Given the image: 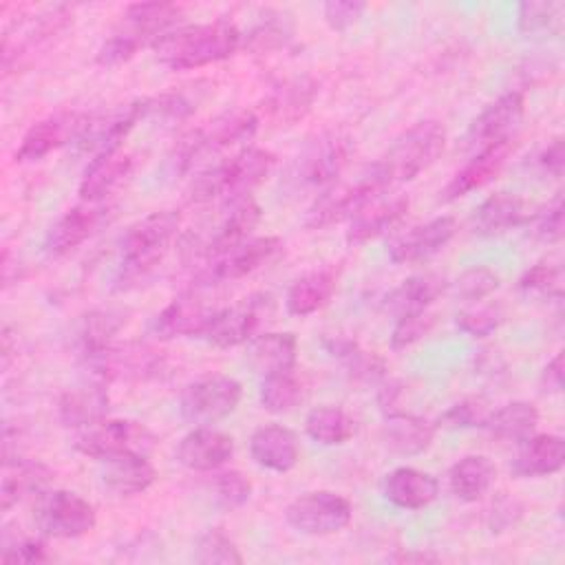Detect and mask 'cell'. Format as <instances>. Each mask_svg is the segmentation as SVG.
Returning a JSON list of instances; mask_svg holds the SVG:
<instances>
[{
    "label": "cell",
    "instance_id": "obj_50",
    "mask_svg": "<svg viewBox=\"0 0 565 565\" xmlns=\"http://www.w3.org/2000/svg\"><path fill=\"white\" fill-rule=\"evenodd\" d=\"M501 285V276L499 271H494L488 265H475L463 269L457 280H455V294L457 298H461L463 302L472 305V302H481L486 300L490 294H494Z\"/></svg>",
    "mask_w": 565,
    "mask_h": 565
},
{
    "label": "cell",
    "instance_id": "obj_2",
    "mask_svg": "<svg viewBox=\"0 0 565 565\" xmlns=\"http://www.w3.org/2000/svg\"><path fill=\"white\" fill-rule=\"evenodd\" d=\"M181 216L177 210H157L135 221L121 236V287L146 280L152 269L161 263L168 247L177 238Z\"/></svg>",
    "mask_w": 565,
    "mask_h": 565
},
{
    "label": "cell",
    "instance_id": "obj_1",
    "mask_svg": "<svg viewBox=\"0 0 565 565\" xmlns=\"http://www.w3.org/2000/svg\"><path fill=\"white\" fill-rule=\"evenodd\" d=\"M241 31L230 20L177 26L163 33L154 44V57L172 71H192L216 64L234 55L241 46Z\"/></svg>",
    "mask_w": 565,
    "mask_h": 565
},
{
    "label": "cell",
    "instance_id": "obj_61",
    "mask_svg": "<svg viewBox=\"0 0 565 565\" xmlns=\"http://www.w3.org/2000/svg\"><path fill=\"white\" fill-rule=\"evenodd\" d=\"M536 166L543 174L561 179L563 168H565V150H563V139L556 137L552 139L539 154H536Z\"/></svg>",
    "mask_w": 565,
    "mask_h": 565
},
{
    "label": "cell",
    "instance_id": "obj_52",
    "mask_svg": "<svg viewBox=\"0 0 565 565\" xmlns=\"http://www.w3.org/2000/svg\"><path fill=\"white\" fill-rule=\"evenodd\" d=\"M490 404L483 397H463L448 406L439 415V426L452 428V430H463V428H486L490 419Z\"/></svg>",
    "mask_w": 565,
    "mask_h": 565
},
{
    "label": "cell",
    "instance_id": "obj_26",
    "mask_svg": "<svg viewBox=\"0 0 565 565\" xmlns=\"http://www.w3.org/2000/svg\"><path fill=\"white\" fill-rule=\"evenodd\" d=\"M512 141L514 139L481 148L461 170H457L452 174V179L441 190V199L444 201H457V199L483 188L486 183H490L501 172V168L505 166V161H508V157L514 148Z\"/></svg>",
    "mask_w": 565,
    "mask_h": 565
},
{
    "label": "cell",
    "instance_id": "obj_8",
    "mask_svg": "<svg viewBox=\"0 0 565 565\" xmlns=\"http://www.w3.org/2000/svg\"><path fill=\"white\" fill-rule=\"evenodd\" d=\"M285 252V243L278 236H249L210 258H205L196 271V287H214L245 278L260 267L278 260Z\"/></svg>",
    "mask_w": 565,
    "mask_h": 565
},
{
    "label": "cell",
    "instance_id": "obj_38",
    "mask_svg": "<svg viewBox=\"0 0 565 565\" xmlns=\"http://www.w3.org/2000/svg\"><path fill=\"white\" fill-rule=\"evenodd\" d=\"M497 468L486 455H463L448 470V488L450 492L466 503L479 501L494 483Z\"/></svg>",
    "mask_w": 565,
    "mask_h": 565
},
{
    "label": "cell",
    "instance_id": "obj_45",
    "mask_svg": "<svg viewBox=\"0 0 565 565\" xmlns=\"http://www.w3.org/2000/svg\"><path fill=\"white\" fill-rule=\"evenodd\" d=\"M565 4L558 0H525L516 9V26L523 35L554 33L563 24Z\"/></svg>",
    "mask_w": 565,
    "mask_h": 565
},
{
    "label": "cell",
    "instance_id": "obj_49",
    "mask_svg": "<svg viewBox=\"0 0 565 565\" xmlns=\"http://www.w3.org/2000/svg\"><path fill=\"white\" fill-rule=\"evenodd\" d=\"M503 322V311L494 302H472L466 309L457 311L455 324L470 338H488Z\"/></svg>",
    "mask_w": 565,
    "mask_h": 565
},
{
    "label": "cell",
    "instance_id": "obj_20",
    "mask_svg": "<svg viewBox=\"0 0 565 565\" xmlns=\"http://www.w3.org/2000/svg\"><path fill=\"white\" fill-rule=\"evenodd\" d=\"M457 234V221L452 216H437L422 225H415L386 245V254L395 265H411L428 260L439 254Z\"/></svg>",
    "mask_w": 565,
    "mask_h": 565
},
{
    "label": "cell",
    "instance_id": "obj_54",
    "mask_svg": "<svg viewBox=\"0 0 565 565\" xmlns=\"http://www.w3.org/2000/svg\"><path fill=\"white\" fill-rule=\"evenodd\" d=\"M530 234L539 243H558L563 238V196L556 194L536 214L527 216Z\"/></svg>",
    "mask_w": 565,
    "mask_h": 565
},
{
    "label": "cell",
    "instance_id": "obj_60",
    "mask_svg": "<svg viewBox=\"0 0 565 565\" xmlns=\"http://www.w3.org/2000/svg\"><path fill=\"white\" fill-rule=\"evenodd\" d=\"M523 516V505L514 497H499L488 514V525L492 532H503L512 527Z\"/></svg>",
    "mask_w": 565,
    "mask_h": 565
},
{
    "label": "cell",
    "instance_id": "obj_23",
    "mask_svg": "<svg viewBox=\"0 0 565 565\" xmlns=\"http://www.w3.org/2000/svg\"><path fill=\"white\" fill-rule=\"evenodd\" d=\"M232 435L212 426H194L190 433L181 437L174 450L177 461L192 472H214L221 466H225L232 459Z\"/></svg>",
    "mask_w": 565,
    "mask_h": 565
},
{
    "label": "cell",
    "instance_id": "obj_13",
    "mask_svg": "<svg viewBox=\"0 0 565 565\" xmlns=\"http://www.w3.org/2000/svg\"><path fill=\"white\" fill-rule=\"evenodd\" d=\"M73 9L66 4L51 7L49 11L38 13L35 18L13 22L2 35V73L9 75L26 57L49 44L60 31L68 26Z\"/></svg>",
    "mask_w": 565,
    "mask_h": 565
},
{
    "label": "cell",
    "instance_id": "obj_34",
    "mask_svg": "<svg viewBox=\"0 0 565 565\" xmlns=\"http://www.w3.org/2000/svg\"><path fill=\"white\" fill-rule=\"evenodd\" d=\"M527 221L525 201L514 192H494L472 212V230L479 236H501Z\"/></svg>",
    "mask_w": 565,
    "mask_h": 565
},
{
    "label": "cell",
    "instance_id": "obj_62",
    "mask_svg": "<svg viewBox=\"0 0 565 565\" xmlns=\"http://www.w3.org/2000/svg\"><path fill=\"white\" fill-rule=\"evenodd\" d=\"M541 391L547 395H558L563 391V353L558 351L541 371Z\"/></svg>",
    "mask_w": 565,
    "mask_h": 565
},
{
    "label": "cell",
    "instance_id": "obj_7",
    "mask_svg": "<svg viewBox=\"0 0 565 565\" xmlns=\"http://www.w3.org/2000/svg\"><path fill=\"white\" fill-rule=\"evenodd\" d=\"M388 183L375 168V163L366 166L355 181L329 185L307 210L305 225L309 230H322L335 225L340 221H351L369 201L380 196Z\"/></svg>",
    "mask_w": 565,
    "mask_h": 565
},
{
    "label": "cell",
    "instance_id": "obj_14",
    "mask_svg": "<svg viewBox=\"0 0 565 565\" xmlns=\"http://www.w3.org/2000/svg\"><path fill=\"white\" fill-rule=\"evenodd\" d=\"M35 523L53 539H79L97 523V512L88 499L73 490L44 492L35 508Z\"/></svg>",
    "mask_w": 565,
    "mask_h": 565
},
{
    "label": "cell",
    "instance_id": "obj_37",
    "mask_svg": "<svg viewBox=\"0 0 565 565\" xmlns=\"http://www.w3.org/2000/svg\"><path fill=\"white\" fill-rule=\"evenodd\" d=\"M338 278L340 271L335 267H320L296 278L285 296L287 313L305 318L320 311L331 300L338 287Z\"/></svg>",
    "mask_w": 565,
    "mask_h": 565
},
{
    "label": "cell",
    "instance_id": "obj_40",
    "mask_svg": "<svg viewBox=\"0 0 565 565\" xmlns=\"http://www.w3.org/2000/svg\"><path fill=\"white\" fill-rule=\"evenodd\" d=\"M539 408L525 399H512L501 408L490 413L486 428L494 439L505 444H523L536 433L539 426Z\"/></svg>",
    "mask_w": 565,
    "mask_h": 565
},
{
    "label": "cell",
    "instance_id": "obj_18",
    "mask_svg": "<svg viewBox=\"0 0 565 565\" xmlns=\"http://www.w3.org/2000/svg\"><path fill=\"white\" fill-rule=\"evenodd\" d=\"M146 117V99H137L130 104L115 106L99 115H86V121L75 139V143L93 154L104 150L121 148V141L137 126L139 119Z\"/></svg>",
    "mask_w": 565,
    "mask_h": 565
},
{
    "label": "cell",
    "instance_id": "obj_47",
    "mask_svg": "<svg viewBox=\"0 0 565 565\" xmlns=\"http://www.w3.org/2000/svg\"><path fill=\"white\" fill-rule=\"evenodd\" d=\"M194 561L201 565H212V563L241 565L243 554L223 530L210 527L203 534H199V539L194 543Z\"/></svg>",
    "mask_w": 565,
    "mask_h": 565
},
{
    "label": "cell",
    "instance_id": "obj_9",
    "mask_svg": "<svg viewBox=\"0 0 565 565\" xmlns=\"http://www.w3.org/2000/svg\"><path fill=\"white\" fill-rule=\"evenodd\" d=\"M243 399V386L236 377L212 373L188 382L179 395V413L196 426H212L230 417Z\"/></svg>",
    "mask_w": 565,
    "mask_h": 565
},
{
    "label": "cell",
    "instance_id": "obj_24",
    "mask_svg": "<svg viewBox=\"0 0 565 565\" xmlns=\"http://www.w3.org/2000/svg\"><path fill=\"white\" fill-rule=\"evenodd\" d=\"M181 15V7L174 2H135L128 4L117 33L132 40L139 49L154 44L163 33L172 31Z\"/></svg>",
    "mask_w": 565,
    "mask_h": 565
},
{
    "label": "cell",
    "instance_id": "obj_51",
    "mask_svg": "<svg viewBox=\"0 0 565 565\" xmlns=\"http://www.w3.org/2000/svg\"><path fill=\"white\" fill-rule=\"evenodd\" d=\"M329 351H331L333 355H338V358L347 364V369H349L358 380L371 382V380L384 377V371H386L384 362H382L377 355H373V353H369V351H362V349H360L355 342H351V340H335V342L329 344Z\"/></svg>",
    "mask_w": 565,
    "mask_h": 565
},
{
    "label": "cell",
    "instance_id": "obj_19",
    "mask_svg": "<svg viewBox=\"0 0 565 565\" xmlns=\"http://www.w3.org/2000/svg\"><path fill=\"white\" fill-rule=\"evenodd\" d=\"M218 307H214L205 296L196 289H190L177 298H172L154 318H152V333L159 340L172 338H194L203 335L212 316Z\"/></svg>",
    "mask_w": 565,
    "mask_h": 565
},
{
    "label": "cell",
    "instance_id": "obj_27",
    "mask_svg": "<svg viewBox=\"0 0 565 565\" xmlns=\"http://www.w3.org/2000/svg\"><path fill=\"white\" fill-rule=\"evenodd\" d=\"M382 497L399 510H422L439 497V481L426 470L399 466L384 475Z\"/></svg>",
    "mask_w": 565,
    "mask_h": 565
},
{
    "label": "cell",
    "instance_id": "obj_31",
    "mask_svg": "<svg viewBox=\"0 0 565 565\" xmlns=\"http://www.w3.org/2000/svg\"><path fill=\"white\" fill-rule=\"evenodd\" d=\"M53 479V470L35 459L11 457L4 459L2 468V486H0V508L9 512L22 499L40 494Z\"/></svg>",
    "mask_w": 565,
    "mask_h": 565
},
{
    "label": "cell",
    "instance_id": "obj_56",
    "mask_svg": "<svg viewBox=\"0 0 565 565\" xmlns=\"http://www.w3.org/2000/svg\"><path fill=\"white\" fill-rule=\"evenodd\" d=\"M154 115L163 121H183L192 115V104L177 93H166L152 99H146V117Z\"/></svg>",
    "mask_w": 565,
    "mask_h": 565
},
{
    "label": "cell",
    "instance_id": "obj_43",
    "mask_svg": "<svg viewBox=\"0 0 565 565\" xmlns=\"http://www.w3.org/2000/svg\"><path fill=\"white\" fill-rule=\"evenodd\" d=\"M124 324H126V313L121 309H93L86 316H82L75 329V340L82 355L110 344V338Z\"/></svg>",
    "mask_w": 565,
    "mask_h": 565
},
{
    "label": "cell",
    "instance_id": "obj_36",
    "mask_svg": "<svg viewBox=\"0 0 565 565\" xmlns=\"http://www.w3.org/2000/svg\"><path fill=\"white\" fill-rule=\"evenodd\" d=\"M245 358L260 375L294 371L298 360V340L289 331H265L247 342Z\"/></svg>",
    "mask_w": 565,
    "mask_h": 565
},
{
    "label": "cell",
    "instance_id": "obj_11",
    "mask_svg": "<svg viewBox=\"0 0 565 565\" xmlns=\"http://www.w3.org/2000/svg\"><path fill=\"white\" fill-rule=\"evenodd\" d=\"M353 154L351 139L342 132H322L311 139L294 161L291 177L300 188H329L344 172Z\"/></svg>",
    "mask_w": 565,
    "mask_h": 565
},
{
    "label": "cell",
    "instance_id": "obj_4",
    "mask_svg": "<svg viewBox=\"0 0 565 565\" xmlns=\"http://www.w3.org/2000/svg\"><path fill=\"white\" fill-rule=\"evenodd\" d=\"M258 117L254 110L247 108H234L225 110L218 117L210 119L205 126L194 128L185 132L172 148L168 157L170 174H183L188 172L196 161L207 157L210 152H218L223 148H230L234 143L247 141L256 135Z\"/></svg>",
    "mask_w": 565,
    "mask_h": 565
},
{
    "label": "cell",
    "instance_id": "obj_10",
    "mask_svg": "<svg viewBox=\"0 0 565 565\" xmlns=\"http://www.w3.org/2000/svg\"><path fill=\"white\" fill-rule=\"evenodd\" d=\"M351 501L333 490L302 492L285 508V521L307 536L335 534L351 523Z\"/></svg>",
    "mask_w": 565,
    "mask_h": 565
},
{
    "label": "cell",
    "instance_id": "obj_22",
    "mask_svg": "<svg viewBox=\"0 0 565 565\" xmlns=\"http://www.w3.org/2000/svg\"><path fill=\"white\" fill-rule=\"evenodd\" d=\"M113 216V207L99 203H82L66 210L46 232L44 249L49 256H64L88 241Z\"/></svg>",
    "mask_w": 565,
    "mask_h": 565
},
{
    "label": "cell",
    "instance_id": "obj_16",
    "mask_svg": "<svg viewBox=\"0 0 565 565\" xmlns=\"http://www.w3.org/2000/svg\"><path fill=\"white\" fill-rule=\"evenodd\" d=\"M263 216L260 205L252 199V194L234 196L223 203V214L216 221V225L210 230L207 236L196 238L188 249L192 252V258H210L245 238H249L252 230L258 225Z\"/></svg>",
    "mask_w": 565,
    "mask_h": 565
},
{
    "label": "cell",
    "instance_id": "obj_6",
    "mask_svg": "<svg viewBox=\"0 0 565 565\" xmlns=\"http://www.w3.org/2000/svg\"><path fill=\"white\" fill-rule=\"evenodd\" d=\"M82 362L99 382H148L166 371L168 358L152 344L124 342L84 353Z\"/></svg>",
    "mask_w": 565,
    "mask_h": 565
},
{
    "label": "cell",
    "instance_id": "obj_17",
    "mask_svg": "<svg viewBox=\"0 0 565 565\" xmlns=\"http://www.w3.org/2000/svg\"><path fill=\"white\" fill-rule=\"evenodd\" d=\"M525 115V99L519 90H508L490 102L468 126L466 146L481 150L492 143L514 139Z\"/></svg>",
    "mask_w": 565,
    "mask_h": 565
},
{
    "label": "cell",
    "instance_id": "obj_35",
    "mask_svg": "<svg viewBox=\"0 0 565 565\" xmlns=\"http://www.w3.org/2000/svg\"><path fill=\"white\" fill-rule=\"evenodd\" d=\"M102 483L117 497H135L157 481V470L148 455L126 452L102 461Z\"/></svg>",
    "mask_w": 565,
    "mask_h": 565
},
{
    "label": "cell",
    "instance_id": "obj_53",
    "mask_svg": "<svg viewBox=\"0 0 565 565\" xmlns=\"http://www.w3.org/2000/svg\"><path fill=\"white\" fill-rule=\"evenodd\" d=\"M435 324V316L426 311H415V313H404L397 316L393 329H391V349L393 351H404L408 347H413L415 342H419L424 335L430 333Z\"/></svg>",
    "mask_w": 565,
    "mask_h": 565
},
{
    "label": "cell",
    "instance_id": "obj_32",
    "mask_svg": "<svg viewBox=\"0 0 565 565\" xmlns=\"http://www.w3.org/2000/svg\"><path fill=\"white\" fill-rule=\"evenodd\" d=\"M108 406H110L108 393L102 386V382L95 380L93 384L66 388L60 395L57 415L64 426L84 430V428H90V426L99 424L102 419H106Z\"/></svg>",
    "mask_w": 565,
    "mask_h": 565
},
{
    "label": "cell",
    "instance_id": "obj_28",
    "mask_svg": "<svg viewBox=\"0 0 565 565\" xmlns=\"http://www.w3.org/2000/svg\"><path fill=\"white\" fill-rule=\"evenodd\" d=\"M132 163H135L132 154L121 148H113L95 154L79 179V185H77L79 199L84 203H99L130 174Z\"/></svg>",
    "mask_w": 565,
    "mask_h": 565
},
{
    "label": "cell",
    "instance_id": "obj_12",
    "mask_svg": "<svg viewBox=\"0 0 565 565\" xmlns=\"http://www.w3.org/2000/svg\"><path fill=\"white\" fill-rule=\"evenodd\" d=\"M154 433L135 419H102L99 424L84 428L77 439L75 448L97 461H106L117 455L126 452H141L148 455L154 448Z\"/></svg>",
    "mask_w": 565,
    "mask_h": 565
},
{
    "label": "cell",
    "instance_id": "obj_39",
    "mask_svg": "<svg viewBox=\"0 0 565 565\" xmlns=\"http://www.w3.org/2000/svg\"><path fill=\"white\" fill-rule=\"evenodd\" d=\"M446 289V280L437 274H417L402 280L384 298V309L388 313L404 316L415 311H426Z\"/></svg>",
    "mask_w": 565,
    "mask_h": 565
},
{
    "label": "cell",
    "instance_id": "obj_5",
    "mask_svg": "<svg viewBox=\"0 0 565 565\" xmlns=\"http://www.w3.org/2000/svg\"><path fill=\"white\" fill-rule=\"evenodd\" d=\"M446 148V130L435 119L415 121L406 128L384 152L382 159L373 161L388 188L393 183L413 181L417 174L428 170Z\"/></svg>",
    "mask_w": 565,
    "mask_h": 565
},
{
    "label": "cell",
    "instance_id": "obj_42",
    "mask_svg": "<svg viewBox=\"0 0 565 565\" xmlns=\"http://www.w3.org/2000/svg\"><path fill=\"white\" fill-rule=\"evenodd\" d=\"M305 433L320 446H342L355 435V419L340 406L320 404L307 413Z\"/></svg>",
    "mask_w": 565,
    "mask_h": 565
},
{
    "label": "cell",
    "instance_id": "obj_59",
    "mask_svg": "<svg viewBox=\"0 0 565 565\" xmlns=\"http://www.w3.org/2000/svg\"><path fill=\"white\" fill-rule=\"evenodd\" d=\"M2 563H44L49 561V552L44 541L40 539H20L11 545H4Z\"/></svg>",
    "mask_w": 565,
    "mask_h": 565
},
{
    "label": "cell",
    "instance_id": "obj_15",
    "mask_svg": "<svg viewBox=\"0 0 565 565\" xmlns=\"http://www.w3.org/2000/svg\"><path fill=\"white\" fill-rule=\"evenodd\" d=\"M269 311H271V298L267 294H254L234 305L218 307L203 338L218 349L247 344L252 338L258 335V329L263 320H267Z\"/></svg>",
    "mask_w": 565,
    "mask_h": 565
},
{
    "label": "cell",
    "instance_id": "obj_41",
    "mask_svg": "<svg viewBox=\"0 0 565 565\" xmlns=\"http://www.w3.org/2000/svg\"><path fill=\"white\" fill-rule=\"evenodd\" d=\"M316 82L309 77H294L282 82L269 97H267V115L278 126H291L294 121L302 119L313 99H316Z\"/></svg>",
    "mask_w": 565,
    "mask_h": 565
},
{
    "label": "cell",
    "instance_id": "obj_21",
    "mask_svg": "<svg viewBox=\"0 0 565 565\" xmlns=\"http://www.w3.org/2000/svg\"><path fill=\"white\" fill-rule=\"evenodd\" d=\"M84 121H86V115L75 110H62L35 121L22 135L20 146L15 148V161L33 163L44 159L53 150L66 146L68 141H75Z\"/></svg>",
    "mask_w": 565,
    "mask_h": 565
},
{
    "label": "cell",
    "instance_id": "obj_44",
    "mask_svg": "<svg viewBox=\"0 0 565 565\" xmlns=\"http://www.w3.org/2000/svg\"><path fill=\"white\" fill-rule=\"evenodd\" d=\"M258 399L265 411L282 415L300 406V402L305 399V386L294 375V371L263 375V382L258 386Z\"/></svg>",
    "mask_w": 565,
    "mask_h": 565
},
{
    "label": "cell",
    "instance_id": "obj_46",
    "mask_svg": "<svg viewBox=\"0 0 565 565\" xmlns=\"http://www.w3.org/2000/svg\"><path fill=\"white\" fill-rule=\"evenodd\" d=\"M519 289L534 298H561L563 296V269L558 263L541 260L527 267L519 278Z\"/></svg>",
    "mask_w": 565,
    "mask_h": 565
},
{
    "label": "cell",
    "instance_id": "obj_48",
    "mask_svg": "<svg viewBox=\"0 0 565 565\" xmlns=\"http://www.w3.org/2000/svg\"><path fill=\"white\" fill-rule=\"evenodd\" d=\"M210 492H212V499L214 503L221 508V510H238L243 508L249 497H252V481L238 472V470H223V472H216L210 481Z\"/></svg>",
    "mask_w": 565,
    "mask_h": 565
},
{
    "label": "cell",
    "instance_id": "obj_29",
    "mask_svg": "<svg viewBox=\"0 0 565 565\" xmlns=\"http://www.w3.org/2000/svg\"><path fill=\"white\" fill-rule=\"evenodd\" d=\"M565 463V441L561 435L543 433L532 435L523 444H519V452L510 463L514 477L521 479H539L556 475Z\"/></svg>",
    "mask_w": 565,
    "mask_h": 565
},
{
    "label": "cell",
    "instance_id": "obj_55",
    "mask_svg": "<svg viewBox=\"0 0 565 565\" xmlns=\"http://www.w3.org/2000/svg\"><path fill=\"white\" fill-rule=\"evenodd\" d=\"M366 11V2L362 0H329L322 4V18L331 31L351 29Z\"/></svg>",
    "mask_w": 565,
    "mask_h": 565
},
{
    "label": "cell",
    "instance_id": "obj_58",
    "mask_svg": "<svg viewBox=\"0 0 565 565\" xmlns=\"http://www.w3.org/2000/svg\"><path fill=\"white\" fill-rule=\"evenodd\" d=\"M289 38V31L285 29L282 22L278 20H265L258 26L252 29V33L247 35V46L263 53V51H271V49H280L285 46Z\"/></svg>",
    "mask_w": 565,
    "mask_h": 565
},
{
    "label": "cell",
    "instance_id": "obj_3",
    "mask_svg": "<svg viewBox=\"0 0 565 565\" xmlns=\"http://www.w3.org/2000/svg\"><path fill=\"white\" fill-rule=\"evenodd\" d=\"M274 152L256 146H247L232 154L230 159L218 161L216 166L196 174L188 190L190 203H205L212 199H234L249 194L260 185L274 170Z\"/></svg>",
    "mask_w": 565,
    "mask_h": 565
},
{
    "label": "cell",
    "instance_id": "obj_33",
    "mask_svg": "<svg viewBox=\"0 0 565 565\" xmlns=\"http://www.w3.org/2000/svg\"><path fill=\"white\" fill-rule=\"evenodd\" d=\"M380 437L391 452L402 457H415L430 448L435 439V426L419 415L393 411L386 415Z\"/></svg>",
    "mask_w": 565,
    "mask_h": 565
},
{
    "label": "cell",
    "instance_id": "obj_25",
    "mask_svg": "<svg viewBox=\"0 0 565 565\" xmlns=\"http://www.w3.org/2000/svg\"><path fill=\"white\" fill-rule=\"evenodd\" d=\"M249 455L256 466L282 475L300 461V444L291 428L282 424H263L249 437Z\"/></svg>",
    "mask_w": 565,
    "mask_h": 565
},
{
    "label": "cell",
    "instance_id": "obj_57",
    "mask_svg": "<svg viewBox=\"0 0 565 565\" xmlns=\"http://www.w3.org/2000/svg\"><path fill=\"white\" fill-rule=\"evenodd\" d=\"M137 51H139V46L132 40H128L126 35L113 31V35L106 38L102 42V46L97 49L95 62L99 66H119V64L132 60L137 55Z\"/></svg>",
    "mask_w": 565,
    "mask_h": 565
},
{
    "label": "cell",
    "instance_id": "obj_30",
    "mask_svg": "<svg viewBox=\"0 0 565 565\" xmlns=\"http://www.w3.org/2000/svg\"><path fill=\"white\" fill-rule=\"evenodd\" d=\"M406 212H408V196L404 194L375 196L351 218L344 238L351 247L364 245L371 238H377L380 234L397 225Z\"/></svg>",
    "mask_w": 565,
    "mask_h": 565
}]
</instances>
